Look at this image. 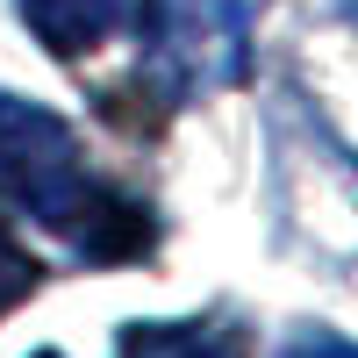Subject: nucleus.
<instances>
[{
    "label": "nucleus",
    "mask_w": 358,
    "mask_h": 358,
    "mask_svg": "<svg viewBox=\"0 0 358 358\" xmlns=\"http://www.w3.org/2000/svg\"><path fill=\"white\" fill-rule=\"evenodd\" d=\"M280 358H358V344L337 337V330H294Z\"/></svg>",
    "instance_id": "39448f33"
},
{
    "label": "nucleus",
    "mask_w": 358,
    "mask_h": 358,
    "mask_svg": "<svg viewBox=\"0 0 358 358\" xmlns=\"http://www.w3.org/2000/svg\"><path fill=\"white\" fill-rule=\"evenodd\" d=\"M36 358H65V351H36Z\"/></svg>",
    "instance_id": "423d86ee"
},
{
    "label": "nucleus",
    "mask_w": 358,
    "mask_h": 358,
    "mask_svg": "<svg viewBox=\"0 0 358 358\" xmlns=\"http://www.w3.org/2000/svg\"><path fill=\"white\" fill-rule=\"evenodd\" d=\"M0 194L36 229H50L72 258H94V265L143 258L158 236L151 201L108 187L86 165L65 115H50L43 101H22V94H0Z\"/></svg>",
    "instance_id": "f257e3e1"
},
{
    "label": "nucleus",
    "mask_w": 358,
    "mask_h": 358,
    "mask_svg": "<svg viewBox=\"0 0 358 358\" xmlns=\"http://www.w3.org/2000/svg\"><path fill=\"white\" fill-rule=\"evenodd\" d=\"M15 15L50 57H86V50H101L115 29H129L136 0H15Z\"/></svg>",
    "instance_id": "7ed1b4c3"
},
{
    "label": "nucleus",
    "mask_w": 358,
    "mask_h": 358,
    "mask_svg": "<svg viewBox=\"0 0 358 358\" xmlns=\"http://www.w3.org/2000/svg\"><path fill=\"white\" fill-rule=\"evenodd\" d=\"M122 358H244V337L222 322H136L122 330Z\"/></svg>",
    "instance_id": "20e7f679"
},
{
    "label": "nucleus",
    "mask_w": 358,
    "mask_h": 358,
    "mask_svg": "<svg viewBox=\"0 0 358 358\" xmlns=\"http://www.w3.org/2000/svg\"><path fill=\"white\" fill-rule=\"evenodd\" d=\"M136 86L158 108H194L251 72V0H136Z\"/></svg>",
    "instance_id": "f03ea898"
}]
</instances>
